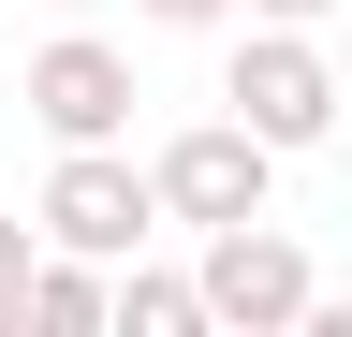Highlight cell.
Masks as SVG:
<instances>
[{
	"instance_id": "5",
	"label": "cell",
	"mask_w": 352,
	"mask_h": 337,
	"mask_svg": "<svg viewBox=\"0 0 352 337\" xmlns=\"http://www.w3.org/2000/svg\"><path fill=\"white\" fill-rule=\"evenodd\" d=\"M30 117H44L59 147H118V132H132V59L103 45V30H59V45L30 59Z\"/></svg>"
},
{
	"instance_id": "4",
	"label": "cell",
	"mask_w": 352,
	"mask_h": 337,
	"mask_svg": "<svg viewBox=\"0 0 352 337\" xmlns=\"http://www.w3.org/2000/svg\"><path fill=\"white\" fill-rule=\"evenodd\" d=\"M206 308L250 323V337H279V323L323 308V279H308V249H294L279 220H220V235H206Z\"/></svg>"
},
{
	"instance_id": "6",
	"label": "cell",
	"mask_w": 352,
	"mask_h": 337,
	"mask_svg": "<svg viewBox=\"0 0 352 337\" xmlns=\"http://www.w3.org/2000/svg\"><path fill=\"white\" fill-rule=\"evenodd\" d=\"M30 337H103L118 323V293H103V249H44V279H30Z\"/></svg>"
},
{
	"instance_id": "10",
	"label": "cell",
	"mask_w": 352,
	"mask_h": 337,
	"mask_svg": "<svg viewBox=\"0 0 352 337\" xmlns=\"http://www.w3.org/2000/svg\"><path fill=\"white\" fill-rule=\"evenodd\" d=\"M264 15H294V30H323V15H338V0H264Z\"/></svg>"
},
{
	"instance_id": "8",
	"label": "cell",
	"mask_w": 352,
	"mask_h": 337,
	"mask_svg": "<svg viewBox=\"0 0 352 337\" xmlns=\"http://www.w3.org/2000/svg\"><path fill=\"white\" fill-rule=\"evenodd\" d=\"M30 279H44V249H30V220H0V323L30 308Z\"/></svg>"
},
{
	"instance_id": "2",
	"label": "cell",
	"mask_w": 352,
	"mask_h": 337,
	"mask_svg": "<svg viewBox=\"0 0 352 337\" xmlns=\"http://www.w3.org/2000/svg\"><path fill=\"white\" fill-rule=\"evenodd\" d=\"M162 220H176V205H162V161L59 147V176H44V235H59V249H103V264H132Z\"/></svg>"
},
{
	"instance_id": "9",
	"label": "cell",
	"mask_w": 352,
	"mask_h": 337,
	"mask_svg": "<svg viewBox=\"0 0 352 337\" xmlns=\"http://www.w3.org/2000/svg\"><path fill=\"white\" fill-rule=\"evenodd\" d=\"M235 0H147V30H220Z\"/></svg>"
},
{
	"instance_id": "1",
	"label": "cell",
	"mask_w": 352,
	"mask_h": 337,
	"mask_svg": "<svg viewBox=\"0 0 352 337\" xmlns=\"http://www.w3.org/2000/svg\"><path fill=\"white\" fill-rule=\"evenodd\" d=\"M220 103H235L250 132H279V147H323L338 117H352V59H323L294 15H264L250 45H235V73H220Z\"/></svg>"
},
{
	"instance_id": "3",
	"label": "cell",
	"mask_w": 352,
	"mask_h": 337,
	"mask_svg": "<svg viewBox=\"0 0 352 337\" xmlns=\"http://www.w3.org/2000/svg\"><path fill=\"white\" fill-rule=\"evenodd\" d=\"M279 132H250V117H206V132H176L162 147V205L191 235H220V220H264V191H279Z\"/></svg>"
},
{
	"instance_id": "7",
	"label": "cell",
	"mask_w": 352,
	"mask_h": 337,
	"mask_svg": "<svg viewBox=\"0 0 352 337\" xmlns=\"http://www.w3.org/2000/svg\"><path fill=\"white\" fill-rule=\"evenodd\" d=\"M191 323H220V308H206V264H191V279L132 264V279H118V337H191Z\"/></svg>"
}]
</instances>
